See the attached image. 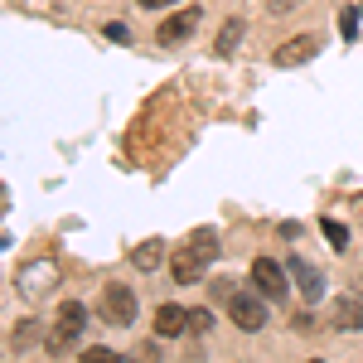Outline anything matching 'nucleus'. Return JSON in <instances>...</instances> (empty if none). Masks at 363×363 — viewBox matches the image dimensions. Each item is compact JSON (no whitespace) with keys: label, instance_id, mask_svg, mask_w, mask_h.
I'll return each instance as SVG.
<instances>
[{"label":"nucleus","instance_id":"obj_1","mask_svg":"<svg viewBox=\"0 0 363 363\" xmlns=\"http://www.w3.org/2000/svg\"><path fill=\"white\" fill-rule=\"evenodd\" d=\"M213 257H218V238H213V233H194V242L174 247V257H169V272H174V281H179V286H199Z\"/></svg>","mask_w":363,"mask_h":363},{"label":"nucleus","instance_id":"obj_2","mask_svg":"<svg viewBox=\"0 0 363 363\" xmlns=\"http://www.w3.org/2000/svg\"><path fill=\"white\" fill-rule=\"evenodd\" d=\"M83 330H87V310L78 306V301H63V306H58L54 330H49V349H54V354H58V349H68Z\"/></svg>","mask_w":363,"mask_h":363},{"label":"nucleus","instance_id":"obj_3","mask_svg":"<svg viewBox=\"0 0 363 363\" xmlns=\"http://www.w3.org/2000/svg\"><path fill=\"white\" fill-rule=\"evenodd\" d=\"M262 301H267L262 291H257V296H252V291H233V301H228L233 325H238V330H247V335H257V330L267 325V306H262Z\"/></svg>","mask_w":363,"mask_h":363},{"label":"nucleus","instance_id":"obj_4","mask_svg":"<svg viewBox=\"0 0 363 363\" xmlns=\"http://www.w3.org/2000/svg\"><path fill=\"white\" fill-rule=\"evenodd\" d=\"M102 320H107V325H136V291L121 286V281H112V286L102 291Z\"/></svg>","mask_w":363,"mask_h":363},{"label":"nucleus","instance_id":"obj_5","mask_svg":"<svg viewBox=\"0 0 363 363\" xmlns=\"http://www.w3.org/2000/svg\"><path fill=\"white\" fill-rule=\"evenodd\" d=\"M252 286H257L267 301H281V296H286V272H281V262L257 257V262H252Z\"/></svg>","mask_w":363,"mask_h":363},{"label":"nucleus","instance_id":"obj_6","mask_svg":"<svg viewBox=\"0 0 363 363\" xmlns=\"http://www.w3.org/2000/svg\"><path fill=\"white\" fill-rule=\"evenodd\" d=\"M199 20H203V10H199V5H189V10H174L169 20H160L155 39H160V44H179V39H189V34L199 29Z\"/></svg>","mask_w":363,"mask_h":363},{"label":"nucleus","instance_id":"obj_7","mask_svg":"<svg viewBox=\"0 0 363 363\" xmlns=\"http://www.w3.org/2000/svg\"><path fill=\"white\" fill-rule=\"evenodd\" d=\"M320 54V39L315 34H296V39H286L277 49V68H296V63H310V58Z\"/></svg>","mask_w":363,"mask_h":363},{"label":"nucleus","instance_id":"obj_8","mask_svg":"<svg viewBox=\"0 0 363 363\" xmlns=\"http://www.w3.org/2000/svg\"><path fill=\"white\" fill-rule=\"evenodd\" d=\"M189 330V310L184 306H160L155 310V335L160 339H179Z\"/></svg>","mask_w":363,"mask_h":363},{"label":"nucleus","instance_id":"obj_9","mask_svg":"<svg viewBox=\"0 0 363 363\" xmlns=\"http://www.w3.org/2000/svg\"><path fill=\"white\" fill-rule=\"evenodd\" d=\"M291 277H296V286H301V296H306V301H320V296H325V286H320V272H315L310 262L291 257Z\"/></svg>","mask_w":363,"mask_h":363},{"label":"nucleus","instance_id":"obj_10","mask_svg":"<svg viewBox=\"0 0 363 363\" xmlns=\"http://www.w3.org/2000/svg\"><path fill=\"white\" fill-rule=\"evenodd\" d=\"M131 262H136V272H155V267L165 262V242H160V238H150V242H140V247L131 252Z\"/></svg>","mask_w":363,"mask_h":363},{"label":"nucleus","instance_id":"obj_11","mask_svg":"<svg viewBox=\"0 0 363 363\" xmlns=\"http://www.w3.org/2000/svg\"><path fill=\"white\" fill-rule=\"evenodd\" d=\"M330 315H335L339 330H359V325H363V306H359V301H349V296H344V301H335V310H330Z\"/></svg>","mask_w":363,"mask_h":363},{"label":"nucleus","instance_id":"obj_12","mask_svg":"<svg viewBox=\"0 0 363 363\" xmlns=\"http://www.w3.org/2000/svg\"><path fill=\"white\" fill-rule=\"evenodd\" d=\"M242 20H228L223 25V34H218V44H213V54H233V49H238V39H242Z\"/></svg>","mask_w":363,"mask_h":363},{"label":"nucleus","instance_id":"obj_13","mask_svg":"<svg viewBox=\"0 0 363 363\" xmlns=\"http://www.w3.org/2000/svg\"><path fill=\"white\" fill-rule=\"evenodd\" d=\"M325 238H330V247H335V252L349 247V228H344V223H330V218H325Z\"/></svg>","mask_w":363,"mask_h":363},{"label":"nucleus","instance_id":"obj_14","mask_svg":"<svg viewBox=\"0 0 363 363\" xmlns=\"http://www.w3.org/2000/svg\"><path fill=\"white\" fill-rule=\"evenodd\" d=\"M189 330L194 335H208L213 330V310H189Z\"/></svg>","mask_w":363,"mask_h":363},{"label":"nucleus","instance_id":"obj_15","mask_svg":"<svg viewBox=\"0 0 363 363\" xmlns=\"http://www.w3.org/2000/svg\"><path fill=\"white\" fill-rule=\"evenodd\" d=\"M339 34H344V39H354V34H359V15H354V10H344V15H339Z\"/></svg>","mask_w":363,"mask_h":363},{"label":"nucleus","instance_id":"obj_16","mask_svg":"<svg viewBox=\"0 0 363 363\" xmlns=\"http://www.w3.org/2000/svg\"><path fill=\"white\" fill-rule=\"evenodd\" d=\"M83 359L87 363H116V354H112V349H87Z\"/></svg>","mask_w":363,"mask_h":363},{"label":"nucleus","instance_id":"obj_17","mask_svg":"<svg viewBox=\"0 0 363 363\" xmlns=\"http://www.w3.org/2000/svg\"><path fill=\"white\" fill-rule=\"evenodd\" d=\"M145 10H160V5H174V0H140Z\"/></svg>","mask_w":363,"mask_h":363}]
</instances>
